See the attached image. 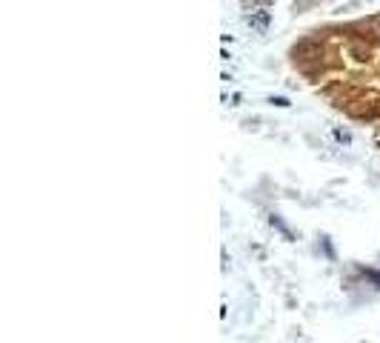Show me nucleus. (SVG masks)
<instances>
[{"label":"nucleus","mask_w":380,"mask_h":343,"mask_svg":"<svg viewBox=\"0 0 380 343\" xmlns=\"http://www.w3.org/2000/svg\"><path fill=\"white\" fill-rule=\"evenodd\" d=\"M269 20H272V15H269V12H263V9H260V12H252V15L246 17V23L254 29V32H260V34L269 29Z\"/></svg>","instance_id":"nucleus-1"},{"label":"nucleus","mask_w":380,"mask_h":343,"mask_svg":"<svg viewBox=\"0 0 380 343\" xmlns=\"http://www.w3.org/2000/svg\"><path fill=\"white\" fill-rule=\"evenodd\" d=\"M269 223H272V226L278 229V232H280V235L286 237V240H295V235H292V232H289V226H286V223L280 220V214H272V217H269Z\"/></svg>","instance_id":"nucleus-2"},{"label":"nucleus","mask_w":380,"mask_h":343,"mask_svg":"<svg viewBox=\"0 0 380 343\" xmlns=\"http://www.w3.org/2000/svg\"><path fill=\"white\" fill-rule=\"evenodd\" d=\"M334 137H337V140H340V143H352V134H349V132H343V129H334Z\"/></svg>","instance_id":"nucleus-3"},{"label":"nucleus","mask_w":380,"mask_h":343,"mask_svg":"<svg viewBox=\"0 0 380 343\" xmlns=\"http://www.w3.org/2000/svg\"><path fill=\"white\" fill-rule=\"evenodd\" d=\"M269 103H272V106H280V109H286V106H292V103H289V98H272Z\"/></svg>","instance_id":"nucleus-4"}]
</instances>
